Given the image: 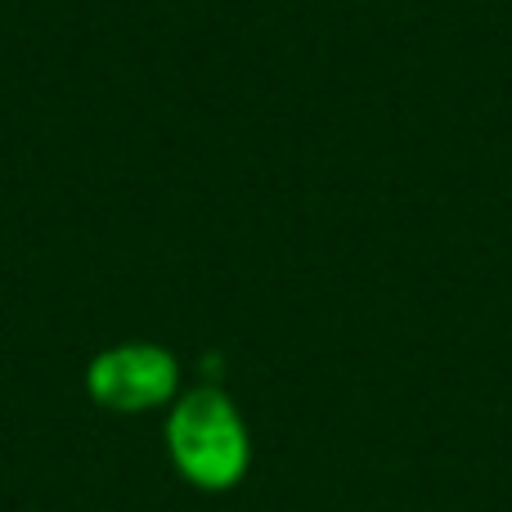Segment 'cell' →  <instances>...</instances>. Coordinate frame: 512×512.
<instances>
[{"instance_id":"cell-2","label":"cell","mask_w":512,"mask_h":512,"mask_svg":"<svg viewBox=\"0 0 512 512\" xmlns=\"http://www.w3.org/2000/svg\"><path fill=\"white\" fill-rule=\"evenodd\" d=\"M86 387L104 409L140 414L149 405H162L176 391V360L162 346H149V342L113 346V351H104L90 364Z\"/></svg>"},{"instance_id":"cell-1","label":"cell","mask_w":512,"mask_h":512,"mask_svg":"<svg viewBox=\"0 0 512 512\" xmlns=\"http://www.w3.org/2000/svg\"><path fill=\"white\" fill-rule=\"evenodd\" d=\"M176 468L203 490H230L248 472V432L221 391H189L167 423Z\"/></svg>"}]
</instances>
